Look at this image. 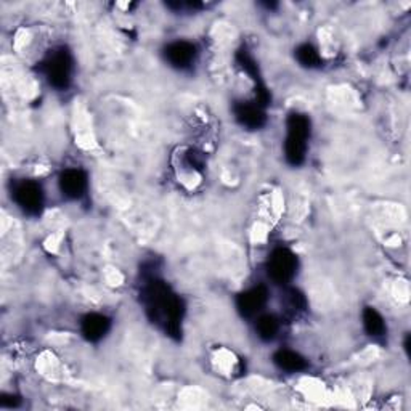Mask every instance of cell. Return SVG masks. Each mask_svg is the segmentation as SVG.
I'll return each instance as SVG.
<instances>
[{
    "label": "cell",
    "instance_id": "obj_3",
    "mask_svg": "<svg viewBox=\"0 0 411 411\" xmlns=\"http://www.w3.org/2000/svg\"><path fill=\"white\" fill-rule=\"evenodd\" d=\"M72 60L66 52H57L47 63V77L53 87L66 89L71 81Z\"/></svg>",
    "mask_w": 411,
    "mask_h": 411
},
{
    "label": "cell",
    "instance_id": "obj_5",
    "mask_svg": "<svg viewBox=\"0 0 411 411\" xmlns=\"http://www.w3.org/2000/svg\"><path fill=\"white\" fill-rule=\"evenodd\" d=\"M60 188L67 198H81L87 190V175L81 169H67L60 177Z\"/></svg>",
    "mask_w": 411,
    "mask_h": 411
},
{
    "label": "cell",
    "instance_id": "obj_6",
    "mask_svg": "<svg viewBox=\"0 0 411 411\" xmlns=\"http://www.w3.org/2000/svg\"><path fill=\"white\" fill-rule=\"evenodd\" d=\"M196 57V48L193 44L185 40H179L170 44L165 48V60L169 61L170 65L183 70V67H188L194 61Z\"/></svg>",
    "mask_w": 411,
    "mask_h": 411
},
{
    "label": "cell",
    "instance_id": "obj_11",
    "mask_svg": "<svg viewBox=\"0 0 411 411\" xmlns=\"http://www.w3.org/2000/svg\"><path fill=\"white\" fill-rule=\"evenodd\" d=\"M363 327L365 331L373 337H381L385 333V323L381 314L373 307H366L363 310Z\"/></svg>",
    "mask_w": 411,
    "mask_h": 411
},
{
    "label": "cell",
    "instance_id": "obj_9",
    "mask_svg": "<svg viewBox=\"0 0 411 411\" xmlns=\"http://www.w3.org/2000/svg\"><path fill=\"white\" fill-rule=\"evenodd\" d=\"M81 328H82V334L87 337L89 341L97 342L108 333L109 320L100 314H90L87 317H84Z\"/></svg>",
    "mask_w": 411,
    "mask_h": 411
},
{
    "label": "cell",
    "instance_id": "obj_12",
    "mask_svg": "<svg viewBox=\"0 0 411 411\" xmlns=\"http://www.w3.org/2000/svg\"><path fill=\"white\" fill-rule=\"evenodd\" d=\"M256 329L263 341H272L280 331V323L273 315H263L256 323Z\"/></svg>",
    "mask_w": 411,
    "mask_h": 411
},
{
    "label": "cell",
    "instance_id": "obj_8",
    "mask_svg": "<svg viewBox=\"0 0 411 411\" xmlns=\"http://www.w3.org/2000/svg\"><path fill=\"white\" fill-rule=\"evenodd\" d=\"M235 116L239 124L251 131L261 128L265 124V114L259 105H251V103H241L235 109Z\"/></svg>",
    "mask_w": 411,
    "mask_h": 411
},
{
    "label": "cell",
    "instance_id": "obj_13",
    "mask_svg": "<svg viewBox=\"0 0 411 411\" xmlns=\"http://www.w3.org/2000/svg\"><path fill=\"white\" fill-rule=\"evenodd\" d=\"M296 58L305 67H315L320 65V55H318L317 48L310 44L300 45L296 52Z\"/></svg>",
    "mask_w": 411,
    "mask_h": 411
},
{
    "label": "cell",
    "instance_id": "obj_7",
    "mask_svg": "<svg viewBox=\"0 0 411 411\" xmlns=\"http://www.w3.org/2000/svg\"><path fill=\"white\" fill-rule=\"evenodd\" d=\"M265 300H267L265 287L262 286L253 287V290L243 292L241 296L238 297V309L246 317L256 315L257 312L262 309L263 304H265Z\"/></svg>",
    "mask_w": 411,
    "mask_h": 411
},
{
    "label": "cell",
    "instance_id": "obj_10",
    "mask_svg": "<svg viewBox=\"0 0 411 411\" xmlns=\"http://www.w3.org/2000/svg\"><path fill=\"white\" fill-rule=\"evenodd\" d=\"M273 361L280 370L287 371V373H297L305 370L307 361L302 355L294 352V351H278L273 355Z\"/></svg>",
    "mask_w": 411,
    "mask_h": 411
},
{
    "label": "cell",
    "instance_id": "obj_2",
    "mask_svg": "<svg viewBox=\"0 0 411 411\" xmlns=\"http://www.w3.org/2000/svg\"><path fill=\"white\" fill-rule=\"evenodd\" d=\"M297 270V259L290 249H277L268 259V275L275 283L286 285L294 278Z\"/></svg>",
    "mask_w": 411,
    "mask_h": 411
},
{
    "label": "cell",
    "instance_id": "obj_1",
    "mask_svg": "<svg viewBox=\"0 0 411 411\" xmlns=\"http://www.w3.org/2000/svg\"><path fill=\"white\" fill-rule=\"evenodd\" d=\"M286 140L285 156L286 161L292 165L304 163L307 153V138L310 135V119L305 114L294 113L286 122Z\"/></svg>",
    "mask_w": 411,
    "mask_h": 411
},
{
    "label": "cell",
    "instance_id": "obj_4",
    "mask_svg": "<svg viewBox=\"0 0 411 411\" xmlns=\"http://www.w3.org/2000/svg\"><path fill=\"white\" fill-rule=\"evenodd\" d=\"M15 201L24 212L38 214L44 206V193L34 182H23L15 190Z\"/></svg>",
    "mask_w": 411,
    "mask_h": 411
}]
</instances>
